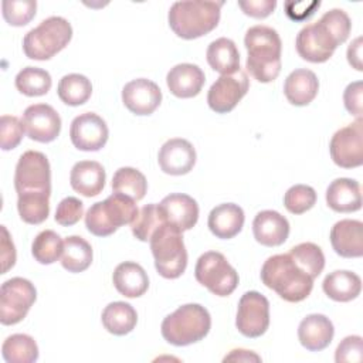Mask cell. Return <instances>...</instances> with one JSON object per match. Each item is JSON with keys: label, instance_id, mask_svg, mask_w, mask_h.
<instances>
[{"label": "cell", "instance_id": "cell-2", "mask_svg": "<svg viewBox=\"0 0 363 363\" xmlns=\"http://www.w3.org/2000/svg\"><path fill=\"white\" fill-rule=\"evenodd\" d=\"M244 45L248 57L247 71L262 84L272 82L281 72L282 43L277 30L268 26H254L247 30Z\"/></svg>", "mask_w": 363, "mask_h": 363}, {"label": "cell", "instance_id": "cell-24", "mask_svg": "<svg viewBox=\"0 0 363 363\" xmlns=\"http://www.w3.org/2000/svg\"><path fill=\"white\" fill-rule=\"evenodd\" d=\"M105 169L95 160L77 162L69 173L71 187L85 197L98 196L105 187Z\"/></svg>", "mask_w": 363, "mask_h": 363}, {"label": "cell", "instance_id": "cell-42", "mask_svg": "<svg viewBox=\"0 0 363 363\" xmlns=\"http://www.w3.org/2000/svg\"><path fill=\"white\" fill-rule=\"evenodd\" d=\"M316 203V191L306 184H295L289 187L284 196V206L292 214H303Z\"/></svg>", "mask_w": 363, "mask_h": 363}, {"label": "cell", "instance_id": "cell-14", "mask_svg": "<svg viewBox=\"0 0 363 363\" xmlns=\"http://www.w3.org/2000/svg\"><path fill=\"white\" fill-rule=\"evenodd\" d=\"M250 88V79L244 69L228 75H221L213 82L207 92V104L216 113H227L245 96Z\"/></svg>", "mask_w": 363, "mask_h": 363}, {"label": "cell", "instance_id": "cell-23", "mask_svg": "<svg viewBox=\"0 0 363 363\" xmlns=\"http://www.w3.org/2000/svg\"><path fill=\"white\" fill-rule=\"evenodd\" d=\"M206 82L203 69L196 64H177L166 75L169 91L177 98H193L200 94Z\"/></svg>", "mask_w": 363, "mask_h": 363}, {"label": "cell", "instance_id": "cell-4", "mask_svg": "<svg viewBox=\"0 0 363 363\" xmlns=\"http://www.w3.org/2000/svg\"><path fill=\"white\" fill-rule=\"evenodd\" d=\"M223 4V1H176L167 14L169 26L180 38L203 37L217 27Z\"/></svg>", "mask_w": 363, "mask_h": 363}, {"label": "cell", "instance_id": "cell-34", "mask_svg": "<svg viewBox=\"0 0 363 363\" xmlns=\"http://www.w3.org/2000/svg\"><path fill=\"white\" fill-rule=\"evenodd\" d=\"M57 94L65 105L79 106L91 98L92 84L82 74H68L60 79Z\"/></svg>", "mask_w": 363, "mask_h": 363}, {"label": "cell", "instance_id": "cell-9", "mask_svg": "<svg viewBox=\"0 0 363 363\" xmlns=\"http://www.w3.org/2000/svg\"><path fill=\"white\" fill-rule=\"evenodd\" d=\"M17 196H51V167L47 156L38 150L24 152L14 172Z\"/></svg>", "mask_w": 363, "mask_h": 363}, {"label": "cell", "instance_id": "cell-48", "mask_svg": "<svg viewBox=\"0 0 363 363\" xmlns=\"http://www.w3.org/2000/svg\"><path fill=\"white\" fill-rule=\"evenodd\" d=\"M320 1H286L285 10L286 16L294 21H302L311 17L316 9H319Z\"/></svg>", "mask_w": 363, "mask_h": 363}, {"label": "cell", "instance_id": "cell-21", "mask_svg": "<svg viewBox=\"0 0 363 363\" xmlns=\"http://www.w3.org/2000/svg\"><path fill=\"white\" fill-rule=\"evenodd\" d=\"M335 335L332 320L322 313H312L303 318L298 326V339L301 345L311 352L326 349Z\"/></svg>", "mask_w": 363, "mask_h": 363}, {"label": "cell", "instance_id": "cell-30", "mask_svg": "<svg viewBox=\"0 0 363 363\" xmlns=\"http://www.w3.org/2000/svg\"><path fill=\"white\" fill-rule=\"evenodd\" d=\"M206 58L208 65L221 75H228L240 69L238 48L235 43L227 37H220L211 41Z\"/></svg>", "mask_w": 363, "mask_h": 363}, {"label": "cell", "instance_id": "cell-44", "mask_svg": "<svg viewBox=\"0 0 363 363\" xmlns=\"http://www.w3.org/2000/svg\"><path fill=\"white\" fill-rule=\"evenodd\" d=\"M84 216V203L77 197H65L62 199L55 210V221L60 225L69 227L77 224Z\"/></svg>", "mask_w": 363, "mask_h": 363}, {"label": "cell", "instance_id": "cell-3", "mask_svg": "<svg viewBox=\"0 0 363 363\" xmlns=\"http://www.w3.org/2000/svg\"><path fill=\"white\" fill-rule=\"evenodd\" d=\"M261 281L284 301L292 303L306 299L313 288V278H311L289 254L269 257L261 268Z\"/></svg>", "mask_w": 363, "mask_h": 363}, {"label": "cell", "instance_id": "cell-37", "mask_svg": "<svg viewBox=\"0 0 363 363\" xmlns=\"http://www.w3.org/2000/svg\"><path fill=\"white\" fill-rule=\"evenodd\" d=\"M64 250V241L52 230H44L38 233L31 244V254L34 259L43 265L54 264Z\"/></svg>", "mask_w": 363, "mask_h": 363}, {"label": "cell", "instance_id": "cell-28", "mask_svg": "<svg viewBox=\"0 0 363 363\" xmlns=\"http://www.w3.org/2000/svg\"><path fill=\"white\" fill-rule=\"evenodd\" d=\"M113 286L126 298H139L149 288V277L142 265L125 261L121 262L112 275Z\"/></svg>", "mask_w": 363, "mask_h": 363}, {"label": "cell", "instance_id": "cell-46", "mask_svg": "<svg viewBox=\"0 0 363 363\" xmlns=\"http://www.w3.org/2000/svg\"><path fill=\"white\" fill-rule=\"evenodd\" d=\"M363 82L362 81H354L352 84H349L343 92V104L346 111L356 116V118H362V112H363Z\"/></svg>", "mask_w": 363, "mask_h": 363}, {"label": "cell", "instance_id": "cell-51", "mask_svg": "<svg viewBox=\"0 0 363 363\" xmlns=\"http://www.w3.org/2000/svg\"><path fill=\"white\" fill-rule=\"evenodd\" d=\"M223 362H261V357L252 350L234 349L223 359Z\"/></svg>", "mask_w": 363, "mask_h": 363}, {"label": "cell", "instance_id": "cell-10", "mask_svg": "<svg viewBox=\"0 0 363 363\" xmlns=\"http://www.w3.org/2000/svg\"><path fill=\"white\" fill-rule=\"evenodd\" d=\"M194 277L217 296L231 295L238 285V272L230 265L227 258L217 251H207L199 257Z\"/></svg>", "mask_w": 363, "mask_h": 363}, {"label": "cell", "instance_id": "cell-43", "mask_svg": "<svg viewBox=\"0 0 363 363\" xmlns=\"http://www.w3.org/2000/svg\"><path fill=\"white\" fill-rule=\"evenodd\" d=\"M26 130L21 123V119L13 115H3L0 119V146L3 150L16 149Z\"/></svg>", "mask_w": 363, "mask_h": 363}, {"label": "cell", "instance_id": "cell-39", "mask_svg": "<svg viewBox=\"0 0 363 363\" xmlns=\"http://www.w3.org/2000/svg\"><path fill=\"white\" fill-rule=\"evenodd\" d=\"M164 223L159 206L155 203L143 206L136 218L132 221L130 228L135 238L139 241H150L153 233Z\"/></svg>", "mask_w": 363, "mask_h": 363}, {"label": "cell", "instance_id": "cell-20", "mask_svg": "<svg viewBox=\"0 0 363 363\" xmlns=\"http://www.w3.org/2000/svg\"><path fill=\"white\" fill-rule=\"evenodd\" d=\"M330 244L335 252L343 258L363 255V224L359 220H340L330 230Z\"/></svg>", "mask_w": 363, "mask_h": 363}, {"label": "cell", "instance_id": "cell-15", "mask_svg": "<svg viewBox=\"0 0 363 363\" xmlns=\"http://www.w3.org/2000/svg\"><path fill=\"white\" fill-rule=\"evenodd\" d=\"M26 135L35 142L48 143L57 139L61 130L58 112L47 104H34L26 108L21 116Z\"/></svg>", "mask_w": 363, "mask_h": 363}, {"label": "cell", "instance_id": "cell-33", "mask_svg": "<svg viewBox=\"0 0 363 363\" xmlns=\"http://www.w3.org/2000/svg\"><path fill=\"white\" fill-rule=\"evenodd\" d=\"M1 354L7 363H33L38 359V346L30 335L14 333L3 342Z\"/></svg>", "mask_w": 363, "mask_h": 363}, {"label": "cell", "instance_id": "cell-29", "mask_svg": "<svg viewBox=\"0 0 363 363\" xmlns=\"http://www.w3.org/2000/svg\"><path fill=\"white\" fill-rule=\"evenodd\" d=\"M322 289L328 298L336 302H349L356 299L362 291V279L352 271H333L322 282Z\"/></svg>", "mask_w": 363, "mask_h": 363}, {"label": "cell", "instance_id": "cell-49", "mask_svg": "<svg viewBox=\"0 0 363 363\" xmlns=\"http://www.w3.org/2000/svg\"><path fill=\"white\" fill-rule=\"evenodd\" d=\"M1 233H3V237H1V262H3L1 274H6L16 264V248H14V244L10 238V234L6 228V225H1Z\"/></svg>", "mask_w": 363, "mask_h": 363}, {"label": "cell", "instance_id": "cell-1", "mask_svg": "<svg viewBox=\"0 0 363 363\" xmlns=\"http://www.w3.org/2000/svg\"><path fill=\"white\" fill-rule=\"evenodd\" d=\"M352 30V21L342 9L326 11L316 23L305 26L296 35L295 47L301 58L309 62L328 61Z\"/></svg>", "mask_w": 363, "mask_h": 363}, {"label": "cell", "instance_id": "cell-8", "mask_svg": "<svg viewBox=\"0 0 363 363\" xmlns=\"http://www.w3.org/2000/svg\"><path fill=\"white\" fill-rule=\"evenodd\" d=\"M149 242L159 275L166 279H176L186 271L187 251L180 230L163 223Z\"/></svg>", "mask_w": 363, "mask_h": 363}, {"label": "cell", "instance_id": "cell-36", "mask_svg": "<svg viewBox=\"0 0 363 363\" xmlns=\"http://www.w3.org/2000/svg\"><path fill=\"white\" fill-rule=\"evenodd\" d=\"M16 88L26 96L45 95L52 85L48 71L38 67H26L16 75Z\"/></svg>", "mask_w": 363, "mask_h": 363}, {"label": "cell", "instance_id": "cell-6", "mask_svg": "<svg viewBox=\"0 0 363 363\" xmlns=\"http://www.w3.org/2000/svg\"><path fill=\"white\" fill-rule=\"evenodd\" d=\"M139 210L136 201L125 194L112 193L104 201L94 203L85 214L86 230L96 237H108L119 227L132 224Z\"/></svg>", "mask_w": 363, "mask_h": 363}, {"label": "cell", "instance_id": "cell-45", "mask_svg": "<svg viewBox=\"0 0 363 363\" xmlns=\"http://www.w3.org/2000/svg\"><path fill=\"white\" fill-rule=\"evenodd\" d=\"M336 363H360L363 360V339L359 335L346 336L336 347Z\"/></svg>", "mask_w": 363, "mask_h": 363}, {"label": "cell", "instance_id": "cell-35", "mask_svg": "<svg viewBox=\"0 0 363 363\" xmlns=\"http://www.w3.org/2000/svg\"><path fill=\"white\" fill-rule=\"evenodd\" d=\"M112 190L113 193H121L139 201L147 191V182L145 174L138 169L121 167L112 177Z\"/></svg>", "mask_w": 363, "mask_h": 363}, {"label": "cell", "instance_id": "cell-32", "mask_svg": "<svg viewBox=\"0 0 363 363\" xmlns=\"http://www.w3.org/2000/svg\"><path fill=\"white\" fill-rule=\"evenodd\" d=\"M92 262V247L79 235H69L64 240L61 265L68 272H82Z\"/></svg>", "mask_w": 363, "mask_h": 363}, {"label": "cell", "instance_id": "cell-19", "mask_svg": "<svg viewBox=\"0 0 363 363\" xmlns=\"http://www.w3.org/2000/svg\"><path fill=\"white\" fill-rule=\"evenodd\" d=\"M157 206L164 223L176 227L182 233L193 228L199 220V204L189 194L172 193Z\"/></svg>", "mask_w": 363, "mask_h": 363}, {"label": "cell", "instance_id": "cell-5", "mask_svg": "<svg viewBox=\"0 0 363 363\" xmlns=\"http://www.w3.org/2000/svg\"><path fill=\"white\" fill-rule=\"evenodd\" d=\"M211 328L208 311L199 303H186L167 315L160 326L163 339L173 346H189L207 336Z\"/></svg>", "mask_w": 363, "mask_h": 363}, {"label": "cell", "instance_id": "cell-27", "mask_svg": "<svg viewBox=\"0 0 363 363\" xmlns=\"http://www.w3.org/2000/svg\"><path fill=\"white\" fill-rule=\"evenodd\" d=\"M319 91V81L313 71L298 68L292 71L284 82V94L295 106L309 105Z\"/></svg>", "mask_w": 363, "mask_h": 363}, {"label": "cell", "instance_id": "cell-38", "mask_svg": "<svg viewBox=\"0 0 363 363\" xmlns=\"http://www.w3.org/2000/svg\"><path fill=\"white\" fill-rule=\"evenodd\" d=\"M289 255L313 279L318 278L325 268V255L320 247L313 242H301L292 247Z\"/></svg>", "mask_w": 363, "mask_h": 363}, {"label": "cell", "instance_id": "cell-40", "mask_svg": "<svg viewBox=\"0 0 363 363\" xmlns=\"http://www.w3.org/2000/svg\"><path fill=\"white\" fill-rule=\"evenodd\" d=\"M17 210L24 223L33 225L41 224L50 214V197L21 196L17 199Z\"/></svg>", "mask_w": 363, "mask_h": 363}, {"label": "cell", "instance_id": "cell-31", "mask_svg": "<svg viewBox=\"0 0 363 363\" xmlns=\"http://www.w3.org/2000/svg\"><path fill=\"white\" fill-rule=\"evenodd\" d=\"M101 320L109 333L115 336H123L135 329L138 313L130 303L116 301L105 306L101 315Z\"/></svg>", "mask_w": 363, "mask_h": 363}, {"label": "cell", "instance_id": "cell-50", "mask_svg": "<svg viewBox=\"0 0 363 363\" xmlns=\"http://www.w3.org/2000/svg\"><path fill=\"white\" fill-rule=\"evenodd\" d=\"M362 45H363L362 44V37H357L347 47V61L357 71H363V65H362Z\"/></svg>", "mask_w": 363, "mask_h": 363}, {"label": "cell", "instance_id": "cell-13", "mask_svg": "<svg viewBox=\"0 0 363 363\" xmlns=\"http://www.w3.org/2000/svg\"><path fill=\"white\" fill-rule=\"evenodd\" d=\"M235 326L245 337L262 336L269 326L268 299L257 291L245 292L238 301Z\"/></svg>", "mask_w": 363, "mask_h": 363}, {"label": "cell", "instance_id": "cell-47", "mask_svg": "<svg viewBox=\"0 0 363 363\" xmlns=\"http://www.w3.org/2000/svg\"><path fill=\"white\" fill-rule=\"evenodd\" d=\"M240 9L244 11V14L254 17V18H265L268 17L275 6V0H245V1H238Z\"/></svg>", "mask_w": 363, "mask_h": 363}, {"label": "cell", "instance_id": "cell-25", "mask_svg": "<svg viewBox=\"0 0 363 363\" xmlns=\"http://www.w3.org/2000/svg\"><path fill=\"white\" fill-rule=\"evenodd\" d=\"M326 203L336 213H353L362 208V189L354 179H335L326 189Z\"/></svg>", "mask_w": 363, "mask_h": 363}, {"label": "cell", "instance_id": "cell-16", "mask_svg": "<svg viewBox=\"0 0 363 363\" xmlns=\"http://www.w3.org/2000/svg\"><path fill=\"white\" fill-rule=\"evenodd\" d=\"M108 136L106 122L94 112L81 113L71 122L69 138L78 150L96 152L106 145Z\"/></svg>", "mask_w": 363, "mask_h": 363}, {"label": "cell", "instance_id": "cell-26", "mask_svg": "<svg viewBox=\"0 0 363 363\" xmlns=\"http://www.w3.org/2000/svg\"><path fill=\"white\" fill-rule=\"evenodd\" d=\"M244 220V211L238 204L223 203L210 211L207 225L217 238L230 240L242 230Z\"/></svg>", "mask_w": 363, "mask_h": 363}, {"label": "cell", "instance_id": "cell-17", "mask_svg": "<svg viewBox=\"0 0 363 363\" xmlns=\"http://www.w3.org/2000/svg\"><path fill=\"white\" fill-rule=\"evenodd\" d=\"M122 102L135 115H150L162 102V91L156 82L136 78L122 88Z\"/></svg>", "mask_w": 363, "mask_h": 363}, {"label": "cell", "instance_id": "cell-11", "mask_svg": "<svg viewBox=\"0 0 363 363\" xmlns=\"http://www.w3.org/2000/svg\"><path fill=\"white\" fill-rule=\"evenodd\" d=\"M37 299L34 285L21 277H14L0 288V322L10 326L21 322Z\"/></svg>", "mask_w": 363, "mask_h": 363}, {"label": "cell", "instance_id": "cell-22", "mask_svg": "<svg viewBox=\"0 0 363 363\" xmlns=\"http://www.w3.org/2000/svg\"><path fill=\"white\" fill-rule=\"evenodd\" d=\"M252 233L257 242L265 247L282 245L289 235L288 220L274 210L259 211L252 221Z\"/></svg>", "mask_w": 363, "mask_h": 363}, {"label": "cell", "instance_id": "cell-7", "mask_svg": "<svg viewBox=\"0 0 363 363\" xmlns=\"http://www.w3.org/2000/svg\"><path fill=\"white\" fill-rule=\"evenodd\" d=\"M72 38V27L64 17L43 20L23 38V51L30 60L45 61L64 50Z\"/></svg>", "mask_w": 363, "mask_h": 363}, {"label": "cell", "instance_id": "cell-41", "mask_svg": "<svg viewBox=\"0 0 363 363\" xmlns=\"http://www.w3.org/2000/svg\"><path fill=\"white\" fill-rule=\"evenodd\" d=\"M37 10V3L33 0H4L1 3L3 18L14 27H23L28 24Z\"/></svg>", "mask_w": 363, "mask_h": 363}, {"label": "cell", "instance_id": "cell-12", "mask_svg": "<svg viewBox=\"0 0 363 363\" xmlns=\"http://www.w3.org/2000/svg\"><path fill=\"white\" fill-rule=\"evenodd\" d=\"M330 157L343 169L359 167L363 163V119L340 128L335 132L329 145Z\"/></svg>", "mask_w": 363, "mask_h": 363}, {"label": "cell", "instance_id": "cell-18", "mask_svg": "<svg viewBox=\"0 0 363 363\" xmlns=\"http://www.w3.org/2000/svg\"><path fill=\"white\" fill-rule=\"evenodd\" d=\"M157 162L162 172L166 174H187L196 164V150L189 140L173 138L162 145Z\"/></svg>", "mask_w": 363, "mask_h": 363}]
</instances>
